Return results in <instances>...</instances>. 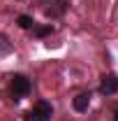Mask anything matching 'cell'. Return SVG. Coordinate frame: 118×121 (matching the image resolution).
Returning <instances> with one entry per match:
<instances>
[{
  "label": "cell",
  "mask_w": 118,
  "mask_h": 121,
  "mask_svg": "<svg viewBox=\"0 0 118 121\" xmlns=\"http://www.w3.org/2000/svg\"><path fill=\"white\" fill-rule=\"evenodd\" d=\"M53 109L49 103H37V105L26 112V121H51Z\"/></svg>",
  "instance_id": "obj_1"
},
{
  "label": "cell",
  "mask_w": 118,
  "mask_h": 121,
  "mask_svg": "<svg viewBox=\"0 0 118 121\" xmlns=\"http://www.w3.org/2000/svg\"><path fill=\"white\" fill-rule=\"evenodd\" d=\"M19 26H21V28H32V19L26 16V14H21L19 16Z\"/></svg>",
  "instance_id": "obj_6"
},
{
  "label": "cell",
  "mask_w": 118,
  "mask_h": 121,
  "mask_svg": "<svg viewBox=\"0 0 118 121\" xmlns=\"http://www.w3.org/2000/svg\"><path fill=\"white\" fill-rule=\"evenodd\" d=\"M74 109H76V112H86V109H88V105H90V95L88 93H79V95H76V98H74Z\"/></svg>",
  "instance_id": "obj_4"
},
{
  "label": "cell",
  "mask_w": 118,
  "mask_h": 121,
  "mask_svg": "<svg viewBox=\"0 0 118 121\" xmlns=\"http://www.w3.org/2000/svg\"><path fill=\"white\" fill-rule=\"evenodd\" d=\"M114 121H118V109H116V112H114Z\"/></svg>",
  "instance_id": "obj_7"
},
{
  "label": "cell",
  "mask_w": 118,
  "mask_h": 121,
  "mask_svg": "<svg viewBox=\"0 0 118 121\" xmlns=\"http://www.w3.org/2000/svg\"><path fill=\"white\" fill-rule=\"evenodd\" d=\"M32 33H35L37 37H46V35L53 33V28H51V23H49V26H32Z\"/></svg>",
  "instance_id": "obj_5"
},
{
  "label": "cell",
  "mask_w": 118,
  "mask_h": 121,
  "mask_svg": "<svg viewBox=\"0 0 118 121\" xmlns=\"http://www.w3.org/2000/svg\"><path fill=\"white\" fill-rule=\"evenodd\" d=\"M12 93L19 95V98L28 95L30 93V79H26L23 75H14L12 77Z\"/></svg>",
  "instance_id": "obj_2"
},
{
  "label": "cell",
  "mask_w": 118,
  "mask_h": 121,
  "mask_svg": "<svg viewBox=\"0 0 118 121\" xmlns=\"http://www.w3.org/2000/svg\"><path fill=\"white\" fill-rule=\"evenodd\" d=\"M100 91H102L104 95L116 93V91H118V77H116V75H106V77L102 79V84H100Z\"/></svg>",
  "instance_id": "obj_3"
}]
</instances>
